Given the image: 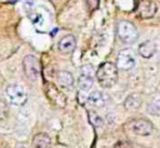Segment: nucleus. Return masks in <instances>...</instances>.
I'll return each instance as SVG.
<instances>
[{"mask_svg": "<svg viewBox=\"0 0 160 148\" xmlns=\"http://www.w3.org/2000/svg\"><path fill=\"white\" fill-rule=\"evenodd\" d=\"M51 144V139L45 133H38L32 137V147L34 148H49Z\"/></svg>", "mask_w": 160, "mask_h": 148, "instance_id": "4468645a", "label": "nucleus"}, {"mask_svg": "<svg viewBox=\"0 0 160 148\" xmlns=\"http://www.w3.org/2000/svg\"><path fill=\"white\" fill-rule=\"evenodd\" d=\"M58 80H59L60 85L65 89H69L74 85V78H72L71 73L66 71V70H60L58 73Z\"/></svg>", "mask_w": 160, "mask_h": 148, "instance_id": "2eb2a0df", "label": "nucleus"}, {"mask_svg": "<svg viewBox=\"0 0 160 148\" xmlns=\"http://www.w3.org/2000/svg\"><path fill=\"white\" fill-rule=\"evenodd\" d=\"M108 100H109V97L106 94H104L102 92H92L88 98V103L95 108L104 107L108 103Z\"/></svg>", "mask_w": 160, "mask_h": 148, "instance_id": "9b49d317", "label": "nucleus"}, {"mask_svg": "<svg viewBox=\"0 0 160 148\" xmlns=\"http://www.w3.org/2000/svg\"><path fill=\"white\" fill-rule=\"evenodd\" d=\"M158 11V5L152 0H141L138 6V15L141 19L152 18Z\"/></svg>", "mask_w": 160, "mask_h": 148, "instance_id": "6e6552de", "label": "nucleus"}, {"mask_svg": "<svg viewBox=\"0 0 160 148\" xmlns=\"http://www.w3.org/2000/svg\"><path fill=\"white\" fill-rule=\"evenodd\" d=\"M135 63H136L135 53L131 49H122L118 54L115 65L120 70H130L135 66Z\"/></svg>", "mask_w": 160, "mask_h": 148, "instance_id": "39448f33", "label": "nucleus"}, {"mask_svg": "<svg viewBox=\"0 0 160 148\" xmlns=\"http://www.w3.org/2000/svg\"><path fill=\"white\" fill-rule=\"evenodd\" d=\"M116 34L124 43H134L138 39V29L128 20H119L116 24Z\"/></svg>", "mask_w": 160, "mask_h": 148, "instance_id": "f03ea898", "label": "nucleus"}, {"mask_svg": "<svg viewBox=\"0 0 160 148\" xmlns=\"http://www.w3.org/2000/svg\"><path fill=\"white\" fill-rule=\"evenodd\" d=\"M89 115H90V120H91V123H92L95 127H100V125H102V119H101L98 114H94L92 112H90Z\"/></svg>", "mask_w": 160, "mask_h": 148, "instance_id": "f3484780", "label": "nucleus"}, {"mask_svg": "<svg viewBox=\"0 0 160 148\" xmlns=\"http://www.w3.org/2000/svg\"><path fill=\"white\" fill-rule=\"evenodd\" d=\"M18 148H26V147H25V145H19Z\"/></svg>", "mask_w": 160, "mask_h": 148, "instance_id": "412c9836", "label": "nucleus"}, {"mask_svg": "<svg viewBox=\"0 0 160 148\" xmlns=\"http://www.w3.org/2000/svg\"><path fill=\"white\" fill-rule=\"evenodd\" d=\"M5 94H6V98H8L9 103H11L12 105H16V107H20V105L25 104L26 100H28L26 90L19 84L9 85L5 90Z\"/></svg>", "mask_w": 160, "mask_h": 148, "instance_id": "7ed1b4c3", "label": "nucleus"}, {"mask_svg": "<svg viewBox=\"0 0 160 148\" xmlns=\"http://www.w3.org/2000/svg\"><path fill=\"white\" fill-rule=\"evenodd\" d=\"M128 127L130 128V130H131L132 133H135V134H138V135H144V137H145V135H150V134L154 132V125H152V123H151L150 120L142 119V118L131 120V122L128 124Z\"/></svg>", "mask_w": 160, "mask_h": 148, "instance_id": "0eeeda50", "label": "nucleus"}, {"mask_svg": "<svg viewBox=\"0 0 160 148\" xmlns=\"http://www.w3.org/2000/svg\"><path fill=\"white\" fill-rule=\"evenodd\" d=\"M138 50H139V54L142 58L149 59V58H151L155 54V51H156V44L154 41H151V40H146V41H144V43H141L139 45V49Z\"/></svg>", "mask_w": 160, "mask_h": 148, "instance_id": "ddd939ff", "label": "nucleus"}, {"mask_svg": "<svg viewBox=\"0 0 160 148\" xmlns=\"http://www.w3.org/2000/svg\"><path fill=\"white\" fill-rule=\"evenodd\" d=\"M0 148H9V145H8V143L0 140Z\"/></svg>", "mask_w": 160, "mask_h": 148, "instance_id": "aec40b11", "label": "nucleus"}, {"mask_svg": "<svg viewBox=\"0 0 160 148\" xmlns=\"http://www.w3.org/2000/svg\"><path fill=\"white\" fill-rule=\"evenodd\" d=\"M45 93H46L48 98H49L55 105H58V107H60V108L65 107V104H66V98H65V95H64L58 88H55L52 84H48V85H46Z\"/></svg>", "mask_w": 160, "mask_h": 148, "instance_id": "1a4fd4ad", "label": "nucleus"}, {"mask_svg": "<svg viewBox=\"0 0 160 148\" xmlns=\"http://www.w3.org/2000/svg\"><path fill=\"white\" fill-rule=\"evenodd\" d=\"M22 68H24V73L29 78V80H31V82L39 80V77H40V64H39V59L35 55H26V56H24V59H22Z\"/></svg>", "mask_w": 160, "mask_h": 148, "instance_id": "20e7f679", "label": "nucleus"}, {"mask_svg": "<svg viewBox=\"0 0 160 148\" xmlns=\"http://www.w3.org/2000/svg\"><path fill=\"white\" fill-rule=\"evenodd\" d=\"M148 112L151 114V115H156V117H160V99H154L151 100L148 107H146Z\"/></svg>", "mask_w": 160, "mask_h": 148, "instance_id": "dca6fc26", "label": "nucleus"}, {"mask_svg": "<svg viewBox=\"0 0 160 148\" xmlns=\"http://www.w3.org/2000/svg\"><path fill=\"white\" fill-rule=\"evenodd\" d=\"M159 66H160V58H159Z\"/></svg>", "mask_w": 160, "mask_h": 148, "instance_id": "4be33fe9", "label": "nucleus"}, {"mask_svg": "<svg viewBox=\"0 0 160 148\" xmlns=\"http://www.w3.org/2000/svg\"><path fill=\"white\" fill-rule=\"evenodd\" d=\"M96 80L102 88H111L118 82V68L111 61H105L100 64L96 69Z\"/></svg>", "mask_w": 160, "mask_h": 148, "instance_id": "f257e3e1", "label": "nucleus"}, {"mask_svg": "<svg viewBox=\"0 0 160 148\" xmlns=\"http://www.w3.org/2000/svg\"><path fill=\"white\" fill-rule=\"evenodd\" d=\"M8 117V105L5 102L0 100V120H4Z\"/></svg>", "mask_w": 160, "mask_h": 148, "instance_id": "a211bd4d", "label": "nucleus"}, {"mask_svg": "<svg viewBox=\"0 0 160 148\" xmlns=\"http://www.w3.org/2000/svg\"><path fill=\"white\" fill-rule=\"evenodd\" d=\"M114 148H131V144L128 140H119L115 143Z\"/></svg>", "mask_w": 160, "mask_h": 148, "instance_id": "6ab92c4d", "label": "nucleus"}, {"mask_svg": "<svg viewBox=\"0 0 160 148\" xmlns=\"http://www.w3.org/2000/svg\"><path fill=\"white\" fill-rule=\"evenodd\" d=\"M94 75H95V69L91 64H86V65L81 66V74H80L79 80H78V85H79L80 90L86 92L92 87Z\"/></svg>", "mask_w": 160, "mask_h": 148, "instance_id": "423d86ee", "label": "nucleus"}, {"mask_svg": "<svg viewBox=\"0 0 160 148\" xmlns=\"http://www.w3.org/2000/svg\"><path fill=\"white\" fill-rule=\"evenodd\" d=\"M141 104H142V97H141V94H139V93H132V94L128 95V97L125 98V100H124V107H125V109H126V110H130V112L138 110V109L141 107Z\"/></svg>", "mask_w": 160, "mask_h": 148, "instance_id": "9d476101", "label": "nucleus"}, {"mask_svg": "<svg viewBox=\"0 0 160 148\" xmlns=\"http://www.w3.org/2000/svg\"><path fill=\"white\" fill-rule=\"evenodd\" d=\"M76 39L74 35H65L58 44V48L61 53H71L75 49Z\"/></svg>", "mask_w": 160, "mask_h": 148, "instance_id": "f8f14e48", "label": "nucleus"}]
</instances>
